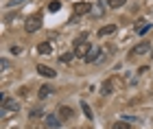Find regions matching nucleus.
Here are the masks:
<instances>
[{
    "mask_svg": "<svg viewBox=\"0 0 153 129\" xmlns=\"http://www.w3.org/2000/svg\"><path fill=\"white\" fill-rule=\"evenodd\" d=\"M39 29H42V18H39V16H33V18L26 20V24H24V31H26V33H35V31H39Z\"/></svg>",
    "mask_w": 153,
    "mask_h": 129,
    "instance_id": "f03ea898",
    "label": "nucleus"
},
{
    "mask_svg": "<svg viewBox=\"0 0 153 129\" xmlns=\"http://www.w3.org/2000/svg\"><path fill=\"white\" fill-rule=\"evenodd\" d=\"M114 79H107V81H103V85H101V94H112L114 90Z\"/></svg>",
    "mask_w": 153,
    "mask_h": 129,
    "instance_id": "f8f14e48",
    "label": "nucleus"
},
{
    "mask_svg": "<svg viewBox=\"0 0 153 129\" xmlns=\"http://www.w3.org/2000/svg\"><path fill=\"white\" fill-rule=\"evenodd\" d=\"M79 129H81V127H79Z\"/></svg>",
    "mask_w": 153,
    "mask_h": 129,
    "instance_id": "393cba45",
    "label": "nucleus"
},
{
    "mask_svg": "<svg viewBox=\"0 0 153 129\" xmlns=\"http://www.w3.org/2000/svg\"><path fill=\"white\" fill-rule=\"evenodd\" d=\"M61 123V118L59 116H55V114H48L46 116V127H51V129H57Z\"/></svg>",
    "mask_w": 153,
    "mask_h": 129,
    "instance_id": "1a4fd4ad",
    "label": "nucleus"
},
{
    "mask_svg": "<svg viewBox=\"0 0 153 129\" xmlns=\"http://www.w3.org/2000/svg\"><path fill=\"white\" fill-rule=\"evenodd\" d=\"M112 129H129V125H127V120H118V123L112 125Z\"/></svg>",
    "mask_w": 153,
    "mask_h": 129,
    "instance_id": "dca6fc26",
    "label": "nucleus"
},
{
    "mask_svg": "<svg viewBox=\"0 0 153 129\" xmlns=\"http://www.w3.org/2000/svg\"><path fill=\"white\" fill-rule=\"evenodd\" d=\"M101 55H103V50H101V48H96V46H92V50L88 53V57L83 59V62H85V64H94V62H101V59H103Z\"/></svg>",
    "mask_w": 153,
    "mask_h": 129,
    "instance_id": "20e7f679",
    "label": "nucleus"
},
{
    "mask_svg": "<svg viewBox=\"0 0 153 129\" xmlns=\"http://www.w3.org/2000/svg\"><path fill=\"white\" fill-rule=\"evenodd\" d=\"M81 112H83V116H85L88 120H92V118H94V114H92V107H90V105L85 103V101L81 103Z\"/></svg>",
    "mask_w": 153,
    "mask_h": 129,
    "instance_id": "ddd939ff",
    "label": "nucleus"
},
{
    "mask_svg": "<svg viewBox=\"0 0 153 129\" xmlns=\"http://www.w3.org/2000/svg\"><path fill=\"white\" fill-rule=\"evenodd\" d=\"M31 118H37V116H42V107H35V110H31V114H29Z\"/></svg>",
    "mask_w": 153,
    "mask_h": 129,
    "instance_id": "aec40b11",
    "label": "nucleus"
},
{
    "mask_svg": "<svg viewBox=\"0 0 153 129\" xmlns=\"http://www.w3.org/2000/svg\"><path fill=\"white\" fill-rule=\"evenodd\" d=\"M114 33H116V24H105V26H101L99 35L101 37H107V35H114Z\"/></svg>",
    "mask_w": 153,
    "mask_h": 129,
    "instance_id": "9d476101",
    "label": "nucleus"
},
{
    "mask_svg": "<svg viewBox=\"0 0 153 129\" xmlns=\"http://www.w3.org/2000/svg\"><path fill=\"white\" fill-rule=\"evenodd\" d=\"M149 50H151V44H149V42H140V44H138L134 50H131V57H140V55H147Z\"/></svg>",
    "mask_w": 153,
    "mask_h": 129,
    "instance_id": "39448f33",
    "label": "nucleus"
},
{
    "mask_svg": "<svg viewBox=\"0 0 153 129\" xmlns=\"http://www.w3.org/2000/svg\"><path fill=\"white\" fill-rule=\"evenodd\" d=\"M61 9V2H59V0H53V2H48V11H51V13H57Z\"/></svg>",
    "mask_w": 153,
    "mask_h": 129,
    "instance_id": "2eb2a0df",
    "label": "nucleus"
},
{
    "mask_svg": "<svg viewBox=\"0 0 153 129\" xmlns=\"http://www.w3.org/2000/svg\"><path fill=\"white\" fill-rule=\"evenodd\" d=\"M2 110L4 112H18L20 110V103L16 99H9L7 94H2Z\"/></svg>",
    "mask_w": 153,
    "mask_h": 129,
    "instance_id": "7ed1b4c3",
    "label": "nucleus"
},
{
    "mask_svg": "<svg viewBox=\"0 0 153 129\" xmlns=\"http://www.w3.org/2000/svg\"><path fill=\"white\" fill-rule=\"evenodd\" d=\"M83 13H90V2H76L74 4V16H83Z\"/></svg>",
    "mask_w": 153,
    "mask_h": 129,
    "instance_id": "6e6552de",
    "label": "nucleus"
},
{
    "mask_svg": "<svg viewBox=\"0 0 153 129\" xmlns=\"http://www.w3.org/2000/svg\"><path fill=\"white\" fill-rule=\"evenodd\" d=\"M151 57H153V53H151Z\"/></svg>",
    "mask_w": 153,
    "mask_h": 129,
    "instance_id": "b1692460",
    "label": "nucleus"
},
{
    "mask_svg": "<svg viewBox=\"0 0 153 129\" xmlns=\"http://www.w3.org/2000/svg\"><path fill=\"white\" fill-rule=\"evenodd\" d=\"M125 2H127V0H109V7H112V9H118V7H123Z\"/></svg>",
    "mask_w": 153,
    "mask_h": 129,
    "instance_id": "a211bd4d",
    "label": "nucleus"
},
{
    "mask_svg": "<svg viewBox=\"0 0 153 129\" xmlns=\"http://www.w3.org/2000/svg\"><path fill=\"white\" fill-rule=\"evenodd\" d=\"M90 50H92V46L88 44V33H83V35H79V37L74 39V55L76 57L85 59Z\"/></svg>",
    "mask_w": 153,
    "mask_h": 129,
    "instance_id": "f257e3e1",
    "label": "nucleus"
},
{
    "mask_svg": "<svg viewBox=\"0 0 153 129\" xmlns=\"http://www.w3.org/2000/svg\"><path fill=\"white\" fill-rule=\"evenodd\" d=\"M149 29H151V24H142L140 29H136V31H138V35H144V33H147Z\"/></svg>",
    "mask_w": 153,
    "mask_h": 129,
    "instance_id": "6ab92c4d",
    "label": "nucleus"
},
{
    "mask_svg": "<svg viewBox=\"0 0 153 129\" xmlns=\"http://www.w3.org/2000/svg\"><path fill=\"white\" fill-rule=\"evenodd\" d=\"M11 53H13V55H18V53H22V46H11Z\"/></svg>",
    "mask_w": 153,
    "mask_h": 129,
    "instance_id": "4be33fe9",
    "label": "nucleus"
},
{
    "mask_svg": "<svg viewBox=\"0 0 153 129\" xmlns=\"http://www.w3.org/2000/svg\"><path fill=\"white\" fill-rule=\"evenodd\" d=\"M37 72L42 74V77H51V79L55 77V74H57V72H55L51 66H44V64H39V66H37Z\"/></svg>",
    "mask_w": 153,
    "mask_h": 129,
    "instance_id": "423d86ee",
    "label": "nucleus"
},
{
    "mask_svg": "<svg viewBox=\"0 0 153 129\" xmlns=\"http://www.w3.org/2000/svg\"><path fill=\"white\" fill-rule=\"evenodd\" d=\"M59 118H61V120H70V118H72V110H70L68 105H61V107H59Z\"/></svg>",
    "mask_w": 153,
    "mask_h": 129,
    "instance_id": "9b49d317",
    "label": "nucleus"
},
{
    "mask_svg": "<svg viewBox=\"0 0 153 129\" xmlns=\"http://www.w3.org/2000/svg\"><path fill=\"white\" fill-rule=\"evenodd\" d=\"M37 94H39V99H46L48 94H53V87L46 83V85H42V87H39V92H37Z\"/></svg>",
    "mask_w": 153,
    "mask_h": 129,
    "instance_id": "4468645a",
    "label": "nucleus"
},
{
    "mask_svg": "<svg viewBox=\"0 0 153 129\" xmlns=\"http://www.w3.org/2000/svg\"><path fill=\"white\" fill-rule=\"evenodd\" d=\"M72 57H74V53H66V55H61L59 59H61V64H70Z\"/></svg>",
    "mask_w": 153,
    "mask_h": 129,
    "instance_id": "f3484780",
    "label": "nucleus"
},
{
    "mask_svg": "<svg viewBox=\"0 0 153 129\" xmlns=\"http://www.w3.org/2000/svg\"><path fill=\"white\" fill-rule=\"evenodd\" d=\"M0 66H2V70H4V72L9 70V62H7V59H2V62H0Z\"/></svg>",
    "mask_w": 153,
    "mask_h": 129,
    "instance_id": "5701e85b",
    "label": "nucleus"
},
{
    "mask_svg": "<svg viewBox=\"0 0 153 129\" xmlns=\"http://www.w3.org/2000/svg\"><path fill=\"white\" fill-rule=\"evenodd\" d=\"M37 53L39 55H51L53 53V44L51 42H39L37 44Z\"/></svg>",
    "mask_w": 153,
    "mask_h": 129,
    "instance_id": "0eeeda50",
    "label": "nucleus"
},
{
    "mask_svg": "<svg viewBox=\"0 0 153 129\" xmlns=\"http://www.w3.org/2000/svg\"><path fill=\"white\" fill-rule=\"evenodd\" d=\"M22 2H26V0H9L7 4H9V7H18V4H22Z\"/></svg>",
    "mask_w": 153,
    "mask_h": 129,
    "instance_id": "412c9836",
    "label": "nucleus"
}]
</instances>
